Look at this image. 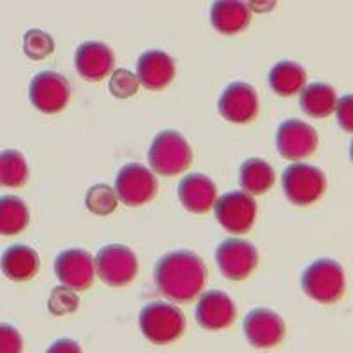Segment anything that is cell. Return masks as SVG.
<instances>
[{"instance_id":"7a4b0ae2","label":"cell","mask_w":353,"mask_h":353,"mask_svg":"<svg viewBox=\"0 0 353 353\" xmlns=\"http://www.w3.org/2000/svg\"><path fill=\"white\" fill-rule=\"evenodd\" d=\"M140 330L154 345H170L184 334L185 318L181 309L166 302H150L143 305L138 316Z\"/></svg>"},{"instance_id":"3957f363","label":"cell","mask_w":353,"mask_h":353,"mask_svg":"<svg viewBox=\"0 0 353 353\" xmlns=\"http://www.w3.org/2000/svg\"><path fill=\"white\" fill-rule=\"evenodd\" d=\"M302 290L318 304H336L346 288L345 270L337 261L321 258L313 261L301 277Z\"/></svg>"},{"instance_id":"44dd1931","label":"cell","mask_w":353,"mask_h":353,"mask_svg":"<svg viewBox=\"0 0 353 353\" xmlns=\"http://www.w3.org/2000/svg\"><path fill=\"white\" fill-rule=\"evenodd\" d=\"M337 94L329 83H311L301 90V110L313 119H325L336 110Z\"/></svg>"},{"instance_id":"ffe728a7","label":"cell","mask_w":353,"mask_h":353,"mask_svg":"<svg viewBox=\"0 0 353 353\" xmlns=\"http://www.w3.org/2000/svg\"><path fill=\"white\" fill-rule=\"evenodd\" d=\"M39 254L30 245L14 244L2 254V270L11 281H30L39 272Z\"/></svg>"},{"instance_id":"1f68e13d","label":"cell","mask_w":353,"mask_h":353,"mask_svg":"<svg viewBox=\"0 0 353 353\" xmlns=\"http://www.w3.org/2000/svg\"><path fill=\"white\" fill-rule=\"evenodd\" d=\"M48 353H59V352H81L80 345L74 341H71V339H61V341L53 343L52 346H50L48 350H46Z\"/></svg>"},{"instance_id":"8fae6325","label":"cell","mask_w":353,"mask_h":353,"mask_svg":"<svg viewBox=\"0 0 353 353\" xmlns=\"http://www.w3.org/2000/svg\"><path fill=\"white\" fill-rule=\"evenodd\" d=\"M57 279L74 292H85L96 277V258L85 249H65L55 258Z\"/></svg>"},{"instance_id":"7402d4cb","label":"cell","mask_w":353,"mask_h":353,"mask_svg":"<svg viewBox=\"0 0 353 353\" xmlns=\"http://www.w3.org/2000/svg\"><path fill=\"white\" fill-rule=\"evenodd\" d=\"M276 182V172L272 166L260 157H251L241 166V185L248 194L260 196L270 191Z\"/></svg>"},{"instance_id":"9a60e30c","label":"cell","mask_w":353,"mask_h":353,"mask_svg":"<svg viewBox=\"0 0 353 353\" xmlns=\"http://www.w3.org/2000/svg\"><path fill=\"white\" fill-rule=\"evenodd\" d=\"M237 318L235 302L219 290H210L203 293L196 304V321L198 325L210 332H219L233 325Z\"/></svg>"},{"instance_id":"2e32d148","label":"cell","mask_w":353,"mask_h":353,"mask_svg":"<svg viewBox=\"0 0 353 353\" xmlns=\"http://www.w3.org/2000/svg\"><path fill=\"white\" fill-rule=\"evenodd\" d=\"M74 68L83 80L101 81L115 68V55L105 43L85 41L77 50Z\"/></svg>"},{"instance_id":"d4e9b609","label":"cell","mask_w":353,"mask_h":353,"mask_svg":"<svg viewBox=\"0 0 353 353\" xmlns=\"http://www.w3.org/2000/svg\"><path fill=\"white\" fill-rule=\"evenodd\" d=\"M28 181V166L23 154L6 149L0 154V182L6 188H21Z\"/></svg>"},{"instance_id":"7c38bea8","label":"cell","mask_w":353,"mask_h":353,"mask_svg":"<svg viewBox=\"0 0 353 353\" xmlns=\"http://www.w3.org/2000/svg\"><path fill=\"white\" fill-rule=\"evenodd\" d=\"M277 150L285 159L301 161L313 156L318 149V132L313 125L299 119H290L277 128Z\"/></svg>"},{"instance_id":"4fadbf2b","label":"cell","mask_w":353,"mask_h":353,"mask_svg":"<svg viewBox=\"0 0 353 353\" xmlns=\"http://www.w3.org/2000/svg\"><path fill=\"white\" fill-rule=\"evenodd\" d=\"M217 108L223 119L233 124L253 122L260 110L256 90L245 81H233L221 94Z\"/></svg>"},{"instance_id":"e0dca14e","label":"cell","mask_w":353,"mask_h":353,"mask_svg":"<svg viewBox=\"0 0 353 353\" xmlns=\"http://www.w3.org/2000/svg\"><path fill=\"white\" fill-rule=\"evenodd\" d=\"M137 77L147 90H163L175 78V61L161 50H149L138 59Z\"/></svg>"},{"instance_id":"5bb4252c","label":"cell","mask_w":353,"mask_h":353,"mask_svg":"<svg viewBox=\"0 0 353 353\" xmlns=\"http://www.w3.org/2000/svg\"><path fill=\"white\" fill-rule=\"evenodd\" d=\"M244 334L254 348H274L285 339V320L272 309H253L244 318Z\"/></svg>"},{"instance_id":"6da1fadb","label":"cell","mask_w":353,"mask_h":353,"mask_svg":"<svg viewBox=\"0 0 353 353\" xmlns=\"http://www.w3.org/2000/svg\"><path fill=\"white\" fill-rule=\"evenodd\" d=\"M205 261L193 251L179 249L159 258L154 267V281L165 297L176 304H189L207 283Z\"/></svg>"},{"instance_id":"cb8c5ba5","label":"cell","mask_w":353,"mask_h":353,"mask_svg":"<svg viewBox=\"0 0 353 353\" xmlns=\"http://www.w3.org/2000/svg\"><path fill=\"white\" fill-rule=\"evenodd\" d=\"M28 221H30V214L21 198H0V233L4 237H12L23 232L28 226Z\"/></svg>"},{"instance_id":"f1b7e54d","label":"cell","mask_w":353,"mask_h":353,"mask_svg":"<svg viewBox=\"0 0 353 353\" xmlns=\"http://www.w3.org/2000/svg\"><path fill=\"white\" fill-rule=\"evenodd\" d=\"M108 88L112 96L117 99H128V97L137 96L138 88H140V80L129 69H115L112 72V78H110Z\"/></svg>"},{"instance_id":"484cf974","label":"cell","mask_w":353,"mask_h":353,"mask_svg":"<svg viewBox=\"0 0 353 353\" xmlns=\"http://www.w3.org/2000/svg\"><path fill=\"white\" fill-rule=\"evenodd\" d=\"M119 196H117L115 189L110 188L108 184H96L87 191L85 205L96 216H110L115 212Z\"/></svg>"},{"instance_id":"4dcf8cb0","label":"cell","mask_w":353,"mask_h":353,"mask_svg":"<svg viewBox=\"0 0 353 353\" xmlns=\"http://www.w3.org/2000/svg\"><path fill=\"white\" fill-rule=\"evenodd\" d=\"M352 94H346L341 99L336 103V110L334 112L337 113V122L345 129L346 132H352L353 129V105H352Z\"/></svg>"},{"instance_id":"603a6c76","label":"cell","mask_w":353,"mask_h":353,"mask_svg":"<svg viewBox=\"0 0 353 353\" xmlns=\"http://www.w3.org/2000/svg\"><path fill=\"white\" fill-rule=\"evenodd\" d=\"M307 74L304 68L297 62L281 61L277 62L269 74V83L274 92L281 97H290L299 94L304 88Z\"/></svg>"},{"instance_id":"f546056e","label":"cell","mask_w":353,"mask_h":353,"mask_svg":"<svg viewBox=\"0 0 353 353\" xmlns=\"http://www.w3.org/2000/svg\"><path fill=\"white\" fill-rule=\"evenodd\" d=\"M0 350L4 353H17L23 350L20 332L8 323L0 325Z\"/></svg>"},{"instance_id":"d6986e66","label":"cell","mask_w":353,"mask_h":353,"mask_svg":"<svg viewBox=\"0 0 353 353\" xmlns=\"http://www.w3.org/2000/svg\"><path fill=\"white\" fill-rule=\"evenodd\" d=\"M210 21L219 34L235 36L251 23V11L248 4L237 0H217L210 8Z\"/></svg>"},{"instance_id":"8992f818","label":"cell","mask_w":353,"mask_h":353,"mask_svg":"<svg viewBox=\"0 0 353 353\" xmlns=\"http://www.w3.org/2000/svg\"><path fill=\"white\" fill-rule=\"evenodd\" d=\"M97 276L105 285L122 288L137 277L138 260L128 245L110 244L96 254Z\"/></svg>"},{"instance_id":"30bf717a","label":"cell","mask_w":353,"mask_h":353,"mask_svg":"<svg viewBox=\"0 0 353 353\" xmlns=\"http://www.w3.org/2000/svg\"><path fill=\"white\" fill-rule=\"evenodd\" d=\"M216 263L230 281H242L258 267V251L251 242L226 239L216 249Z\"/></svg>"},{"instance_id":"5b68a950","label":"cell","mask_w":353,"mask_h":353,"mask_svg":"<svg viewBox=\"0 0 353 353\" xmlns=\"http://www.w3.org/2000/svg\"><path fill=\"white\" fill-rule=\"evenodd\" d=\"M283 191L288 198L290 203L297 207L313 205L320 200L325 193L327 179L321 170L316 166L304 165V163H295L285 168L281 176Z\"/></svg>"},{"instance_id":"52a82bcc","label":"cell","mask_w":353,"mask_h":353,"mask_svg":"<svg viewBox=\"0 0 353 353\" xmlns=\"http://www.w3.org/2000/svg\"><path fill=\"white\" fill-rule=\"evenodd\" d=\"M115 191L119 200L128 207L149 203L157 193V181L147 166L129 163L117 173Z\"/></svg>"},{"instance_id":"4316f807","label":"cell","mask_w":353,"mask_h":353,"mask_svg":"<svg viewBox=\"0 0 353 353\" xmlns=\"http://www.w3.org/2000/svg\"><path fill=\"white\" fill-rule=\"evenodd\" d=\"M23 52L30 61H43L55 52V41L50 34L32 28L23 36Z\"/></svg>"},{"instance_id":"ba28073f","label":"cell","mask_w":353,"mask_h":353,"mask_svg":"<svg viewBox=\"0 0 353 353\" xmlns=\"http://www.w3.org/2000/svg\"><path fill=\"white\" fill-rule=\"evenodd\" d=\"M219 225L233 235H242L253 228L256 219V201L245 191H230L214 203Z\"/></svg>"},{"instance_id":"277c9868","label":"cell","mask_w":353,"mask_h":353,"mask_svg":"<svg viewBox=\"0 0 353 353\" xmlns=\"http://www.w3.org/2000/svg\"><path fill=\"white\" fill-rule=\"evenodd\" d=\"M193 161V150L179 131L166 129L156 134L149 149V165L157 175L175 176Z\"/></svg>"},{"instance_id":"83f0119b","label":"cell","mask_w":353,"mask_h":353,"mask_svg":"<svg viewBox=\"0 0 353 353\" xmlns=\"http://www.w3.org/2000/svg\"><path fill=\"white\" fill-rule=\"evenodd\" d=\"M80 307V299L77 292L68 286H55L50 293L48 311L53 316H64V314L74 313Z\"/></svg>"},{"instance_id":"ac0fdd59","label":"cell","mask_w":353,"mask_h":353,"mask_svg":"<svg viewBox=\"0 0 353 353\" xmlns=\"http://www.w3.org/2000/svg\"><path fill=\"white\" fill-rule=\"evenodd\" d=\"M179 200L184 209L193 214L209 212L217 200V188L212 179L203 173H191L179 184Z\"/></svg>"},{"instance_id":"9c48e42d","label":"cell","mask_w":353,"mask_h":353,"mask_svg":"<svg viewBox=\"0 0 353 353\" xmlns=\"http://www.w3.org/2000/svg\"><path fill=\"white\" fill-rule=\"evenodd\" d=\"M30 103L46 115L59 113L68 106L71 97V85L68 78L55 71L37 72L28 88Z\"/></svg>"}]
</instances>
